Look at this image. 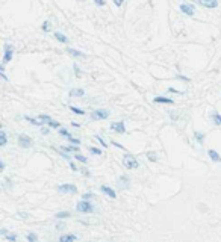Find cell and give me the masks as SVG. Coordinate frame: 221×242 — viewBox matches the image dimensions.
Returning a JSON list of instances; mask_svg holds the SVG:
<instances>
[{
	"label": "cell",
	"mask_w": 221,
	"mask_h": 242,
	"mask_svg": "<svg viewBox=\"0 0 221 242\" xmlns=\"http://www.w3.org/2000/svg\"><path fill=\"white\" fill-rule=\"evenodd\" d=\"M76 209H77V212H80V213H92V212H94V206H92L88 200L79 201V203L76 204Z\"/></svg>",
	"instance_id": "obj_1"
},
{
	"label": "cell",
	"mask_w": 221,
	"mask_h": 242,
	"mask_svg": "<svg viewBox=\"0 0 221 242\" xmlns=\"http://www.w3.org/2000/svg\"><path fill=\"white\" fill-rule=\"evenodd\" d=\"M123 165H124L126 168H129V169H135V168L139 167V164H138L136 157H135V156H132V154H126V156L123 157Z\"/></svg>",
	"instance_id": "obj_2"
},
{
	"label": "cell",
	"mask_w": 221,
	"mask_h": 242,
	"mask_svg": "<svg viewBox=\"0 0 221 242\" xmlns=\"http://www.w3.org/2000/svg\"><path fill=\"white\" fill-rule=\"evenodd\" d=\"M18 145L21 149H30V147H32V139H30L27 135L21 133L18 136Z\"/></svg>",
	"instance_id": "obj_3"
},
{
	"label": "cell",
	"mask_w": 221,
	"mask_h": 242,
	"mask_svg": "<svg viewBox=\"0 0 221 242\" xmlns=\"http://www.w3.org/2000/svg\"><path fill=\"white\" fill-rule=\"evenodd\" d=\"M91 120L94 121H100V120H106L108 117H109V112L108 111H94L91 112Z\"/></svg>",
	"instance_id": "obj_4"
},
{
	"label": "cell",
	"mask_w": 221,
	"mask_h": 242,
	"mask_svg": "<svg viewBox=\"0 0 221 242\" xmlns=\"http://www.w3.org/2000/svg\"><path fill=\"white\" fill-rule=\"evenodd\" d=\"M58 191L61 194H76L77 188L74 186V185H61V186H58Z\"/></svg>",
	"instance_id": "obj_5"
},
{
	"label": "cell",
	"mask_w": 221,
	"mask_h": 242,
	"mask_svg": "<svg viewBox=\"0 0 221 242\" xmlns=\"http://www.w3.org/2000/svg\"><path fill=\"white\" fill-rule=\"evenodd\" d=\"M12 55H14V49H12V46L6 44V46H5V55H3V64H8V62L12 59Z\"/></svg>",
	"instance_id": "obj_6"
},
{
	"label": "cell",
	"mask_w": 221,
	"mask_h": 242,
	"mask_svg": "<svg viewBox=\"0 0 221 242\" xmlns=\"http://www.w3.org/2000/svg\"><path fill=\"white\" fill-rule=\"evenodd\" d=\"M197 3L203 6V8H209V9H214L218 6V2L217 0H197Z\"/></svg>",
	"instance_id": "obj_7"
},
{
	"label": "cell",
	"mask_w": 221,
	"mask_h": 242,
	"mask_svg": "<svg viewBox=\"0 0 221 242\" xmlns=\"http://www.w3.org/2000/svg\"><path fill=\"white\" fill-rule=\"evenodd\" d=\"M38 118H39L44 124H49L50 127H55V129L56 127H59V123H58V121H53V120H52L50 117H47V115H39Z\"/></svg>",
	"instance_id": "obj_8"
},
{
	"label": "cell",
	"mask_w": 221,
	"mask_h": 242,
	"mask_svg": "<svg viewBox=\"0 0 221 242\" xmlns=\"http://www.w3.org/2000/svg\"><path fill=\"white\" fill-rule=\"evenodd\" d=\"M110 130L117 132V133H126L124 123H123V121H120V123H112V124H110Z\"/></svg>",
	"instance_id": "obj_9"
},
{
	"label": "cell",
	"mask_w": 221,
	"mask_h": 242,
	"mask_svg": "<svg viewBox=\"0 0 221 242\" xmlns=\"http://www.w3.org/2000/svg\"><path fill=\"white\" fill-rule=\"evenodd\" d=\"M180 11L186 15H194L195 14V8L192 5H180Z\"/></svg>",
	"instance_id": "obj_10"
},
{
	"label": "cell",
	"mask_w": 221,
	"mask_h": 242,
	"mask_svg": "<svg viewBox=\"0 0 221 242\" xmlns=\"http://www.w3.org/2000/svg\"><path fill=\"white\" fill-rule=\"evenodd\" d=\"M59 241L61 242H73V241H77V236L73 235V233H70V235H62V236L59 238Z\"/></svg>",
	"instance_id": "obj_11"
},
{
	"label": "cell",
	"mask_w": 221,
	"mask_h": 242,
	"mask_svg": "<svg viewBox=\"0 0 221 242\" xmlns=\"http://www.w3.org/2000/svg\"><path fill=\"white\" fill-rule=\"evenodd\" d=\"M207 154H209V157H211L214 162H221V156H220L218 151H215V150H209Z\"/></svg>",
	"instance_id": "obj_12"
},
{
	"label": "cell",
	"mask_w": 221,
	"mask_h": 242,
	"mask_svg": "<svg viewBox=\"0 0 221 242\" xmlns=\"http://www.w3.org/2000/svg\"><path fill=\"white\" fill-rule=\"evenodd\" d=\"M100 191H102V192H105L106 195H109L110 198H115V197H117V194L114 192V189H110L109 186H105V185H103V186L100 188Z\"/></svg>",
	"instance_id": "obj_13"
},
{
	"label": "cell",
	"mask_w": 221,
	"mask_h": 242,
	"mask_svg": "<svg viewBox=\"0 0 221 242\" xmlns=\"http://www.w3.org/2000/svg\"><path fill=\"white\" fill-rule=\"evenodd\" d=\"M82 95H85V91L82 88H74L70 91V97H82Z\"/></svg>",
	"instance_id": "obj_14"
},
{
	"label": "cell",
	"mask_w": 221,
	"mask_h": 242,
	"mask_svg": "<svg viewBox=\"0 0 221 242\" xmlns=\"http://www.w3.org/2000/svg\"><path fill=\"white\" fill-rule=\"evenodd\" d=\"M55 38L59 42H62V44H67V42H68V38L65 37L64 34H61V32H55Z\"/></svg>",
	"instance_id": "obj_15"
},
{
	"label": "cell",
	"mask_w": 221,
	"mask_h": 242,
	"mask_svg": "<svg viewBox=\"0 0 221 242\" xmlns=\"http://www.w3.org/2000/svg\"><path fill=\"white\" fill-rule=\"evenodd\" d=\"M211 117H212V120H214V123L217 124V126H221V115L218 113V112H212L211 113Z\"/></svg>",
	"instance_id": "obj_16"
},
{
	"label": "cell",
	"mask_w": 221,
	"mask_h": 242,
	"mask_svg": "<svg viewBox=\"0 0 221 242\" xmlns=\"http://www.w3.org/2000/svg\"><path fill=\"white\" fill-rule=\"evenodd\" d=\"M155 103H167V105H173V100H171V98H167V97H156V98H155Z\"/></svg>",
	"instance_id": "obj_17"
},
{
	"label": "cell",
	"mask_w": 221,
	"mask_h": 242,
	"mask_svg": "<svg viewBox=\"0 0 221 242\" xmlns=\"http://www.w3.org/2000/svg\"><path fill=\"white\" fill-rule=\"evenodd\" d=\"M118 186L120 188H127L129 186V179H127V177H121L120 182H118Z\"/></svg>",
	"instance_id": "obj_18"
},
{
	"label": "cell",
	"mask_w": 221,
	"mask_h": 242,
	"mask_svg": "<svg viewBox=\"0 0 221 242\" xmlns=\"http://www.w3.org/2000/svg\"><path fill=\"white\" fill-rule=\"evenodd\" d=\"M0 136H2V142H0V145H2V147H5V145H6V142H8V136H6V132L2 130V132H0Z\"/></svg>",
	"instance_id": "obj_19"
},
{
	"label": "cell",
	"mask_w": 221,
	"mask_h": 242,
	"mask_svg": "<svg viewBox=\"0 0 221 242\" xmlns=\"http://www.w3.org/2000/svg\"><path fill=\"white\" fill-rule=\"evenodd\" d=\"M67 52H68L70 55L76 56V58H82V56H83V53H82V52H79V50H74V49H68Z\"/></svg>",
	"instance_id": "obj_20"
},
{
	"label": "cell",
	"mask_w": 221,
	"mask_h": 242,
	"mask_svg": "<svg viewBox=\"0 0 221 242\" xmlns=\"http://www.w3.org/2000/svg\"><path fill=\"white\" fill-rule=\"evenodd\" d=\"M68 216H70L68 212H59V213L55 215V218H58V220H65V218H68Z\"/></svg>",
	"instance_id": "obj_21"
},
{
	"label": "cell",
	"mask_w": 221,
	"mask_h": 242,
	"mask_svg": "<svg viewBox=\"0 0 221 242\" xmlns=\"http://www.w3.org/2000/svg\"><path fill=\"white\" fill-rule=\"evenodd\" d=\"M24 120H27L29 123H32V124H35V126H41V124H42V121H41V120L38 121V120H35V118H30V117H24Z\"/></svg>",
	"instance_id": "obj_22"
},
{
	"label": "cell",
	"mask_w": 221,
	"mask_h": 242,
	"mask_svg": "<svg viewBox=\"0 0 221 242\" xmlns=\"http://www.w3.org/2000/svg\"><path fill=\"white\" fill-rule=\"evenodd\" d=\"M194 136L197 138L199 144H203V139H204V135H203V133H200V132H194Z\"/></svg>",
	"instance_id": "obj_23"
},
{
	"label": "cell",
	"mask_w": 221,
	"mask_h": 242,
	"mask_svg": "<svg viewBox=\"0 0 221 242\" xmlns=\"http://www.w3.org/2000/svg\"><path fill=\"white\" fill-rule=\"evenodd\" d=\"M27 241H29V242H35V241H38L37 233H27Z\"/></svg>",
	"instance_id": "obj_24"
},
{
	"label": "cell",
	"mask_w": 221,
	"mask_h": 242,
	"mask_svg": "<svg viewBox=\"0 0 221 242\" xmlns=\"http://www.w3.org/2000/svg\"><path fill=\"white\" fill-rule=\"evenodd\" d=\"M77 161H80V162H83V164H86L88 162V159L85 157V156H82V154H79V153H76V156H74Z\"/></svg>",
	"instance_id": "obj_25"
},
{
	"label": "cell",
	"mask_w": 221,
	"mask_h": 242,
	"mask_svg": "<svg viewBox=\"0 0 221 242\" xmlns=\"http://www.w3.org/2000/svg\"><path fill=\"white\" fill-rule=\"evenodd\" d=\"M70 109H71L74 113H77V115H83V113H85V111H82V109L76 108V106H70Z\"/></svg>",
	"instance_id": "obj_26"
},
{
	"label": "cell",
	"mask_w": 221,
	"mask_h": 242,
	"mask_svg": "<svg viewBox=\"0 0 221 242\" xmlns=\"http://www.w3.org/2000/svg\"><path fill=\"white\" fill-rule=\"evenodd\" d=\"M90 151H91L92 154H97V156H100V154L103 153L102 150H100V149H97V147H91V149H90Z\"/></svg>",
	"instance_id": "obj_27"
},
{
	"label": "cell",
	"mask_w": 221,
	"mask_h": 242,
	"mask_svg": "<svg viewBox=\"0 0 221 242\" xmlns=\"http://www.w3.org/2000/svg\"><path fill=\"white\" fill-rule=\"evenodd\" d=\"M62 150H64V151H74V153L79 151V149H77V147H73V145H70V147H62Z\"/></svg>",
	"instance_id": "obj_28"
},
{
	"label": "cell",
	"mask_w": 221,
	"mask_h": 242,
	"mask_svg": "<svg viewBox=\"0 0 221 242\" xmlns=\"http://www.w3.org/2000/svg\"><path fill=\"white\" fill-rule=\"evenodd\" d=\"M59 133H61L62 136H65V138H68V139L71 138V135H70V132H68V130H65V129H61V130H59Z\"/></svg>",
	"instance_id": "obj_29"
},
{
	"label": "cell",
	"mask_w": 221,
	"mask_h": 242,
	"mask_svg": "<svg viewBox=\"0 0 221 242\" xmlns=\"http://www.w3.org/2000/svg\"><path fill=\"white\" fill-rule=\"evenodd\" d=\"M147 157H148V161H151V162H156V159H158V157H156V153H153V151L148 153Z\"/></svg>",
	"instance_id": "obj_30"
},
{
	"label": "cell",
	"mask_w": 221,
	"mask_h": 242,
	"mask_svg": "<svg viewBox=\"0 0 221 242\" xmlns=\"http://www.w3.org/2000/svg\"><path fill=\"white\" fill-rule=\"evenodd\" d=\"M42 30H44V32L50 30V23H49V21H44V24H42Z\"/></svg>",
	"instance_id": "obj_31"
},
{
	"label": "cell",
	"mask_w": 221,
	"mask_h": 242,
	"mask_svg": "<svg viewBox=\"0 0 221 242\" xmlns=\"http://www.w3.org/2000/svg\"><path fill=\"white\" fill-rule=\"evenodd\" d=\"M95 139H97V141H98V142H100V144H102L103 147H108V144H106V142H105V141H103V139H102L100 136H97V135H95Z\"/></svg>",
	"instance_id": "obj_32"
},
{
	"label": "cell",
	"mask_w": 221,
	"mask_h": 242,
	"mask_svg": "<svg viewBox=\"0 0 221 242\" xmlns=\"http://www.w3.org/2000/svg\"><path fill=\"white\" fill-rule=\"evenodd\" d=\"M8 241H17V235H6Z\"/></svg>",
	"instance_id": "obj_33"
},
{
	"label": "cell",
	"mask_w": 221,
	"mask_h": 242,
	"mask_svg": "<svg viewBox=\"0 0 221 242\" xmlns=\"http://www.w3.org/2000/svg\"><path fill=\"white\" fill-rule=\"evenodd\" d=\"M92 197H94V194L88 192V194H85V195H83V200H90V198H92Z\"/></svg>",
	"instance_id": "obj_34"
},
{
	"label": "cell",
	"mask_w": 221,
	"mask_h": 242,
	"mask_svg": "<svg viewBox=\"0 0 221 242\" xmlns=\"http://www.w3.org/2000/svg\"><path fill=\"white\" fill-rule=\"evenodd\" d=\"M112 2H114V3L117 5V6H121V5L124 3V0H112Z\"/></svg>",
	"instance_id": "obj_35"
},
{
	"label": "cell",
	"mask_w": 221,
	"mask_h": 242,
	"mask_svg": "<svg viewBox=\"0 0 221 242\" xmlns=\"http://www.w3.org/2000/svg\"><path fill=\"white\" fill-rule=\"evenodd\" d=\"M98 6H105V0H94Z\"/></svg>",
	"instance_id": "obj_36"
},
{
	"label": "cell",
	"mask_w": 221,
	"mask_h": 242,
	"mask_svg": "<svg viewBox=\"0 0 221 242\" xmlns=\"http://www.w3.org/2000/svg\"><path fill=\"white\" fill-rule=\"evenodd\" d=\"M70 141H71L73 144H76V145H77V144H80V141H79V139H73V136L70 138Z\"/></svg>",
	"instance_id": "obj_37"
},
{
	"label": "cell",
	"mask_w": 221,
	"mask_h": 242,
	"mask_svg": "<svg viewBox=\"0 0 221 242\" xmlns=\"http://www.w3.org/2000/svg\"><path fill=\"white\" fill-rule=\"evenodd\" d=\"M70 168H71V169H73V171H77V169H79V168L76 167V165H74L73 162H70Z\"/></svg>",
	"instance_id": "obj_38"
},
{
	"label": "cell",
	"mask_w": 221,
	"mask_h": 242,
	"mask_svg": "<svg viewBox=\"0 0 221 242\" xmlns=\"http://www.w3.org/2000/svg\"><path fill=\"white\" fill-rule=\"evenodd\" d=\"M49 133H50V129H46V127L42 129V135H49Z\"/></svg>",
	"instance_id": "obj_39"
},
{
	"label": "cell",
	"mask_w": 221,
	"mask_h": 242,
	"mask_svg": "<svg viewBox=\"0 0 221 242\" xmlns=\"http://www.w3.org/2000/svg\"><path fill=\"white\" fill-rule=\"evenodd\" d=\"M112 144H114V145H115V147H118V149H124V147H123V145H121V144H118V142H112Z\"/></svg>",
	"instance_id": "obj_40"
},
{
	"label": "cell",
	"mask_w": 221,
	"mask_h": 242,
	"mask_svg": "<svg viewBox=\"0 0 221 242\" xmlns=\"http://www.w3.org/2000/svg\"><path fill=\"white\" fill-rule=\"evenodd\" d=\"M177 79H182V80H186V82L189 80V79H188V77H185V76H177Z\"/></svg>",
	"instance_id": "obj_41"
},
{
	"label": "cell",
	"mask_w": 221,
	"mask_h": 242,
	"mask_svg": "<svg viewBox=\"0 0 221 242\" xmlns=\"http://www.w3.org/2000/svg\"><path fill=\"white\" fill-rule=\"evenodd\" d=\"M56 228H59V230H62V228H65V227H64V224H58V225H56Z\"/></svg>",
	"instance_id": "obj_42"
},
{
	"label": "cell",
	"mask_w": 221,
	"mask_h": 242,
	"mask_svg": "<svg viewBox=\"0 0 221 242\" xmlns=\"http://www.w3.org/2000/svg\"><path fill=\"white\" fill-rule=\"evenodd\" d=\"M0 169H2V171L5 169V162H2V164H0Z\"/></svg>",
	"instance_id": "obj_43"
}]
</instances>
